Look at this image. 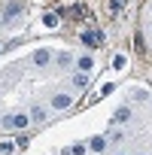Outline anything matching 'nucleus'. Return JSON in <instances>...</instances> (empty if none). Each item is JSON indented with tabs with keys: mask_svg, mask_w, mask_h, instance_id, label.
<instances>
[{
	"mask_svg": "<svg viewBox=\"0 0 152 155\" xmlns=\"http://www.w3.org/2000/svg\"><path fill=\"white\" fill-rule=\"evenodd\" d=\"M82 43L94 49V46H101V43H104V34H101L97 28H91V31H85V34H82Z\"/></svg>",
	"mask_w": 152,
	"mask_h": 155,
	"instance_id": "nucleus-1",
	"label": "nucleus"
},
{
	"mask_svg": "<svg viewBox=\"0 0 152 155\" xmlns=\"http://www.w3.org/2000/svg\"><path fill=\"white\" fill-rule=\"evenodd\" d=\"M46 119H49V110H46L43 104H34V107H31V122L40 125V122H46Z\"/></svg>",
	"mask_w": 152,
	"mask_h": 155,
	"instance_id": "nucleus-2",
	"label": "nucleus"
},
{
	"mask_svg": "<svg viewBox=\"0 0 152 155\" xmlns=\"http://www.w3.org/2000/svg\"><path fill=\"white\" fill-rule=\"evenodd\" d=\"M70 104H73L70 94H55L52 97V110H70Z\"/></svg>",
	"mask_w": 152,
	"mask_h": 155,
	"instance_id": "nucleus-3",
	"label": "nucleus"
},
{
	"mask_svg": "<svg viewBox=\"0 0 152 155\" xmlns=\"http://www.w3.org/2000/svg\"><path fill=\"white\" fill-rule=\"evenodd\" d=\"M91 67H94V58H91V55L76 58V70H79V73H91Z\"/></svg>",
	"mask_w": 152,
	"mask_h": 155,
	"instance_id": "nucleus-4",
	"label": "nucleus"
},
{
	"mask_svg": "<svg viewBox=\"0 0 152 155\" xmlns=\"http://www.w3.org/2000/svg\"><path fill=\"white\" fill-rule=\"evenodd\" d=\"M18 12H21V3H15V0H12V3L6 6V12H3V18H0V21H3V25H9V21L18 15Z\"/></svg>",
	"mask_w": 152,
	"mask_h": 155,
	"instance_id": "nucleus-5",
	"label": "nucleus"
},
{
	"mask_svg": "<svg viewBox=\"0 0 152 155\" xmlns=\"http://www.w3.org/2000/svg\"><path fill=\"white\" fill-rule=\"evenodd\" d=\"M49 61H52V52H49V49H40V52H34V64H37V67H46Z\"/></svg>",
	"mask_w": 152,
	"mask_h": 155,
	"instance_id": "nucleus-6",
	"label": "nucleus"
},
{
	"mask_svg": "<svg viewBox=\"0 0 152 155\" xmlns=\"http://www.w3.org/2000/svg\"><path fill=\"white\" fill-rule=\"evenodd\" d=\"M128 119H131V107H119V110L113 113V122H116V125H125Z\"/></svg>",
	"mask_w": 152,
	"mask_h": 155,
	"instance_id": "nucleus-7",
	"label": "nucleus"
},
{
	"mask_svg": "<svg viewBox=\"0 0 152 155\" xmlns=\"http://www.w3.org/2000/svg\"><path fill=\"white\" fill-rule=\"evenodd\" d=\"M55 64H58V67H70V64H73V55H70V52H58V55H55Z\"/></svg>",
	"mask_w": 152,
	"mask_h": 155,
	"instance_id": "nucleus-8",
	"label": "nucleus"
},
{
	"mask_svg": "<svg viewBox=\"0 0 152 155\" xmlns=\"http://www.w3.org/2000/svg\"><path fill=\"white\" fill-rule=\"evenodd\" d=\"M31 125V116H21V113H15V131H25Z\"/></svg>",
	"mask_w": 152,
	"mask_h": 155,
	"instance_id": "nucleus-9",
	"label": "nucleus"
},
{
	"mask_svg": "<svg viewBox=\"0 0 152 155\" xmlns=\"http://www.w3.org/2000/svg\"><path fill=\"white\" fill-rule=\"evenodd\" d=\"M107 149V137H91V152H104Z\"/></svg>",
	"mask_w": 152,
	"mask_h": 155,
	"instance_id": "nucleus-10",
	"label": "nucleus"
},
{
	"mask_svg": "<svg viewBox=\"0 0 152 155\" xmlns=\"http://www.w3.org/2000/svg\"><path fill=\"white\" fill-rule=\"evenodd\" d=\"M0 128L3 131H15V116H3L0 119Z\"/></svg>",
	"mask_w": 152,
	"mask_h": 155,
	"instance_id": "nucleus-11",
	"label": "nucleus"
},
{
	"mask_svg": "<svg viewBox=\"0 0 152 155\" xmlns=\"http://www.w3.org/2000/svg\"><path fill=\"white\" fill-rule=\"evenodd\" d=\"M73 85H76V88H85V85H88V73H76V76H73Z\"/></svg>",
	"mask_w": 152,
	"mask_h": 155,
	"instance_id": "nucleus-12",
	"label": "nucleus"
},
{
	"mask_svg": "<svg viewBox=\"0 0 152 155\" xmlns=\"http://www.w3.org/2000/svg\"><path fill=\"white\" fill-rule=\"evenodd\" d=\"M43 25H46V28H58V15H55V12H49V15L43 18Z\"/></svg>",
	"mask_w": 152,
	"mask_h": 155,
	"instance_id": "nucleus-13",
	"label": "nucleus"
},
{
	"mask_svg": "<svg viewBox=\"0 0 152 155\" xmlns=\"http://www.w3.org/2000/svg\"><path fill=\"white\" fill-rule=\"evenodd\" d=\"M110 91H116V85H113V82H107V85H104V88L97 91V97H94V101H101V97H107Z\"/></svg>",
	"mask_w": 152,
	"mask_h": 155,
	"instance_id": "nucleus-14",
	"label": "nucleus"
},
{
	"mask_svg": "<svg viewBox=\"0 0 152 155\" xmlns=\"http://www.w3.org/2000/svg\"><path fill=\"white\" fill-rule=\"evenodd\" d=\"M125 64H128V58H125V55H116V58H113V67H116V70H122Z\"/></svg>",
	"mask_w": 152,
	"mask_h": 155,
	"instance_id": "nucleus-15",
	"label": "nucleus"
},
{
	"mask_svg": "<svg viewBox=\"0 0 152 155\" xmlns=\"http://www.w3.org/2000/svg\"><path fill=\"white\" fill-rule=\"evenodd\" d=\"M134 101H152V97H149L146 88H137V91H134Z\"/></svg>",
	"mask_w": 152,
	"mask_h": 155,
	"instance_id": "nucleus-16",
	"label": "nucleus"
},
{
	"mask_svg": "<svg viewBox=\"0 0 152 155\" xmlns=\"http://www.w3.org/2000/svg\"><path fill=\"white\" fill-rule=\"evenodd\" d=\"M125 6V0H110V12H119Z\"/></svg>",
	"mask_w": 152,
	"mask_h": 155,
	"instance_id": "nucleus-17",
	"label": "nucleus"
},
{
	"mask_svg": "<svg viewBox=\"0 0 152 155\" xmlns=\"http://www.w3.org/2000/svg\"><path fill=\"white\" fill-rule=\"evenodd\" d=\"M70 155H85V146H82V143H79V146H73V149H70Z\"/></svg>",
	"mask_w": 152,
	"mask_h": 155,
	"instance_id": "nucleus-18",
	"label": "nucleus"
},
{
	"mask_svg": "<svg viewBox=\"0 0 152 155\" xmlns=\"http://www.w3.org/2000/svg\"><path fill=\"white\" fill-rule=\"evenodd\" d=\"M143 155H146V152H143Z\"/></svg>",
	"mask_w": 152,
	"mask_h": 155,
	"instance_id": "nucleus-19",
	"label": "nucleus"
}]
</instances>
